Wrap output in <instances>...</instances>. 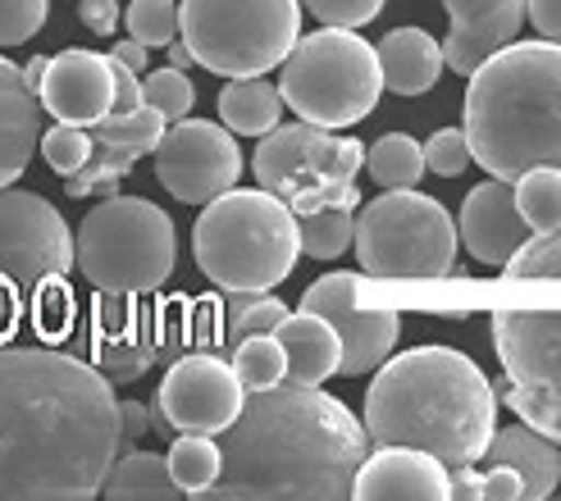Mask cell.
Masks as SVG:
<instances>
[{
	"label": "cell",
	"instance_id": "obj_1",
	"mask_svg": "<svg viewBox=\"0 0 561 501\" xmlns=\"http://www.w3.org/2000/svg\"><path fill=\"white\" fill-rule=\"evenodd\" d=\"M119 456V397L65 347L0 342V497H96Z\"/></svg>",
	"mask_w": 561,
	"mask_h": 501
},
{
	"label": "cell",
	"instance_id": "obj_2",
	"mask_svg": "<svg viewBox=\"0 0 561 501\" xmlns=\"http://www.w3.org/2000/svg\"><path fill=\"white\" fill-rule=\"evenodd\" d=\"M366 452V424L320 383H274L247 393L219 433V479L206 497H352Z\"/></svg>",
	"mask_w": 561,
	"mask_h": 501
},
{
	"label": "cell",
	"instance_id": "obj_3",
	"mask_svg": "<svg viewBox=\"0 0 561 501\" xmlns=\"http://www.w3.org/2000/svg\"><path fill=\"white\" fill-rule=\"evenodd\" d=\"M360 424L375 447H420L443 465H474L497 429V393L466 351L415 347L379 365Z\"/></svg>",
	"mask_w": 561,
	"mask_h": 501
},
{
	"label": "cell",
	"instance_id": "obj_4",
	"mask_svg": "<svg viewBox=\"0 0 561 501\" xmlns=\"http://www.w3.org/2000/svg\"><path fill=\"white\" fill-rule=\"evenodd\" d=\"M466 142L489 178L516 183L535 164L561 170V46L507 42L466 73Z\"/></svg>",
	"mask_w": 561,
	"mask_h": 501
},
{
	"label": "cell",
	"instance_id": "obj_5",
	"mask_svg": "<svg viewBox=\"0 0 561 501\" xmlns=\"http://www.w3.org/2000/svg\"><path fill=\"white\" fill-rule=\"evenodd\" d=\"M192 256L219 292H274L301 256L297 214L265 187H229L196 219Z\"/></svg>",
	"mask_w": 561,
	"mask_h": 501
},
{
	"label": "cell",
	"instance_id": "obj_6",
	"mask_svg": "<svg viewBox=\"0 0 561 501\" xmlns=\"http://www.w3.org/2000/svg\"><path fill=\"white\" fill-rule=\"evenodd\" d=\"M179 260L174 219L147 197H101L73 233V269L92 292H160Z\"/></svg>",
	"mask_w": 561,
	"mask_h": 501
},
{
	"label": "cell",
	"instance_id": "obj_7",
	"mask_svg": "<svg viewBox=\"0 0 561 501\" xmlns=\"http://www.w3.org/2000/svg\"><path fill=\"white\" fill-rule=\"evenodd\" d=\"M278 96L297 119L320 128H352L383 96L379 55L356 27H320L297 37L278 65Z\"/></svg>",
	"mask_w": 561,
	"mask_h": 501
},
{
	"label": "cell",
	"instance_id": "obj_8",
	"mask_svg": "<svg viewBox=\"0 0 561 501\" xmlns=\"http://www.w3.org/2000/svg\"><path fill=\"white\" fill-rule=\"evenodd\" d=\"M352 246L360 269L383 283H443L461 242L447 206L415 187H383V197L360 201Z\"/></svg>",
	"mask_w": 561,
	"mask_h": 501
},
{
	"label": "cell",
	"instance_id": "obj_9",
	"mask_svg": "<svg viewBox=\"0 0 561 501\" xmlns=\"http://www.w3.org/2000/svg\"><path fill=\"white\" fill-rule=\"evenodd\" d=\"M366 170V147L356 137H343L339 128L320 124H274L256 155H251V174L256 187L274 191L293 214H311L329 206H360L356 174Z\"/></svg>",
	"mask_w": 561,
	"mask_h": 501
},
{
	"label": "cell",
	"instance_id": "obj_10",
	"mask_svg": "<svg viewBox=\"0 0 561 501\" xmlns=\"http://www.w3.org/2000/svg\"><path fill=\"white\" fill-rule=\"evenodd\" d=\"M179 37L219 78H256L284 65L301 37V0H183Z\"/></svg>",
	"mask_w": 561,
	"mask_h": 501
},
{
	"label": "cell",
	"instance_id": "obj_11",
	"mask_svg": "<svg viewBox=\"0 0 561 501\" xmlns=\"http://www.w3.org/2000/svg\"><path fill=\"white\" fill-rule=\"evenodd\" d=\"M73 269V233L46 197L0 187V342L33 324V311L50 283Z\"/></svg>",
	"mask_w": 561,
	"mask_h": 501
},
{
	"label": "cell",
	"instance_id": "obj_12",
	"mask_svg": "<svg viewBox=\"0 0 561 501\" xmlns=\"http://www.w3.org/2000/svg\"><path fill=\"white\" fill-rule=\"evenodd\" d=\"M183 305V301H179ZM179 305H151L142 292H96L88 305V315H69L65 338L78 342V351H88L92 365L110 383H133L142 378L156 360L174 356L187 342V315H179Z\"/></svg>",
	"mask_w": 561,
	"mask_h": 501
},
{
	"label": "cell",
	"instance_id": "obj_13",
	"mask_svg": "<svg viewBox=\"0 0 561 501\" xmlns=\"http://www.w3.org/2000/svg\"><path fill=\"white\" fill-rule=\"evenodd\" d=\"M502 378L493 393L561 447V311H493Z\"/></svg>",
	"mask_w": 561,
	"mask_h": 501
},
{
	"label": "cell",
	"instance_id": "obj_14",
	"mask_svg": "<svg viewBox=\"0 0 561 501\" xmlns=\"http://www.w3.org/2000/svg\"><path fill=\"white\" fill-rule=\"evenodd\" d=\"M242 401H247V387L238 383L229 360L215 356L210 347L187 351L170 365V374L160 378L151 429L164 433V438L170 433H210V438H219L238 420Z\"/></svg>",
	"mask_w": 561,
	"mask_h": 501
},
{
	"label": "cell",
	"instance_id": "obj_15",
	"mask_svg": "<svg viewBox=\"0 0 561 501\" xmlns=\"http://www.w3.org/2000/svg\"><path fill=\"white\" fill-rule=\"evenodd\" d=\"M156 178L174 201L206 206L219 191L238 187L242 178V151L238 137L210 124V119H174L156 142Z\"/></svg>",
	"mask_w": 561,
	"mask_h": 501
},
{
	"label": "cell",
	"instance_id": "obj_16",
	"mask_svg": "<svg viewBox=\"0 0 561 501\" xmlns=\"http://www.w3.org/2000/svg\"><path fill=\"white\" fill-rule=\"evenodd\" d=\"M356 283H360L356 273L333 269V273L316 278L301 296V311H316L320 319H329L333 333H339V342H343L339 374H347V378L379 370L392 356V347H398V333H402V319L392 311H366V305L356 301Z\"/></svg>",
	"mask_w": 561,
	"mask_h": 501
},
{
	"label": "cell",
	"instance_id": "obj_17",
	"mask_svg": "<svg viewBox=\"0 0 561 501\" xmlns=\"http://www.w3.org/2000/svg\"><path fill=\"white\" fill-rule=\"evenodd\" d=\"M37 101L46 115L60 124H82L92 128L96 119L110 115L115 101V73H110V55L69 46L60 55H46V73L37 82Z\"/></svg>",
	"mask_w": 561,
	"mask_h": 501
},
{
	"label": "cell",
	"instance_id": "obj_18",
	"mask_svg": "<svg viewBox=\"0 0 561 501\" xmlns=\"http://www.w3.org/2000/svg\"><path fill=\"white\" fill-rule=\"evenodd\" d=\"M447 27L443 37V65L453 73H474L493 50H502L507 42H516V33L525 27V0H443Z\"/></svg>",
	"mask_w": 561,
	"mask_h": 501
},
{
	"label": "cell",
	"instance_id": "obj_19",
	"mask_svg": "<svg viewBox=\"0 0 561 501\" xmlns=\"http://www.w3.org/2000/svg\"><path fill=\"white\" fill-rule=\"evenodd\" d=\"M525 237H529V224H525L520 210H516L512 183L489 178V183H480V187L466 191L457 242H461L480 265L502 269V265H507L516 250H520Z\"/></svg>",
	"mask_w": 561,
	"mask_h": 501
},
{
	"label": "cell",
	"instance_id": "obj_20",
	"mask_svg": "<svg viewBox=\"0 0 561 501\" xmlns=\"http://www.w3.org/2000/svg\"><path fill=\"white\" fill-rule=\"evenodd\" d=\"M352 497H425L443 501L447 497V465L420 447H375L360 461Z\"/></svg>",
	"mask_w": 561,
	"mask_h": 501
},
{
	"label": "cell",
	"instance_id": "obj_21",
	"mask_svg": "<svg viewBox=\"0 0 561 501\" xmlns=\"http://www.w3.org/2000/svg\"><path fill=\"white\" fill-rule=\"evenodd\" d=\"M42 137V101L23 82L19 65L0 55V187L19 183Z\"/></svg>",
	"mask_w": 561,
	"mask_h": 501
},
{
	"label": "cell",
	"instance_id": "obj_22",
	"mask_svg": "<svg viewBox=\"0 0 561 501\" xmlns=\"http://www.w3.org/2000/svg\"><path fill=\"white\" fill-rule=\"evenodd\" d=\"M278 347H284V383H324L339 374V356H343V342L339 333L329 328V319H320L316 311H288L274 328Z\"/></svg>",
	"mask_w": 561,
	"mask_h": 501
},
{
	"label": "cell",
	"instance_id": "obj_23",
	"mask_svg": "<svg viewBox=\"0 0 561 501\" xmlns=\"http://www.w3.org/2000/svg\"><path fill=\"white\" fill-rule=\"evenodd\" d=\"M484 461L516 469L520 483H525V497H552L557 483H561V452H557V442L543 438L539 429H529L525 420L507 424V429H493L489 447H484Z\"/></svg>",
	"mask_w": 561,
	"mask_h": 501
},
{
	"label": "cell",
	"instance_id": "obj_24",
	"mask_svg": "<svg viewBox=\"0 0 561 501\" xmlns=\"http://www.w3.org/2000/svg\"><path fill=\"white\" fill-rule=\"evenodd\" d=\"M375 55H379L383 88L398 96H425L443 73V50L425 27H392L375 46Z\"/></svg>",
	"mask_w": 561,
	"mask_h": 501
},
{
	"label": "cell",
	"instance_id": "obj_25",
	"mask_svg": "<svg viewBox=\"0 0 561 501\" xmlns=\"http://www.w3.org/2000/svg\"><path fill=\"white\" fill-rule=\"evenodd\" d=\"M278 115H284V96L278 88H270L265 73L256 78H233L229 88L219 92V119L229 132H242V137H265Z\"/></svg>",
	"mask_w": 561,
	"mask_h": 501
},
{
	"label": "cell",
	"instance_id": "obj_26",
	"mask_svg": "<svg viewBox=\"0 0 561 501\" xmlns=\"http://www.w3.org/2000/svg\"><path fill=\"white\" fill-rule=\"evenodd\" d=\"M105 497H183L170 479V465H164V456L156 452H119L115 465H110V475L101 483Z\"/></svg>",
	"mask_w": 561,
	"mask_h": 501
},
{
	"label": "cell",
	"instance_id": "obj_27",
	"mask_svg": "<svg viewBox=\"0 0 561 501\" xmlns=\"http://www.w3.org/2000/svg\"><path fill=\"white\" fill-rule=\"evenodd\" d=\"M288 315V305L270 296V292H224L219 305V342L224 347H238L251 333H274L278 319Z\"/></svg>",
	"mask_w": 561,
	"mask_h": 501
},
{
	"label": "cell",
	"instance_id": "obj_28",
	"mask_svg": "<svg viewBox=\"0 0 561 501\" xmlns=\"http://www.w3.org/2000/svg\"><path fill=\"white\" fill-rule=\"evenodd\" d=\"M170 479L187 497H206L210 483L219 479V442L210 433H174V447L164 456Z\"/></svg>",
	"mask_w": 561,
	"mask_h": 501
},
{
	"label": "cell",
	"instance_id": "obj_29",
	"mask_svg": "<svg viewBox=\"0 0 561 501\" xmlns=\"http://www.w3.org/2000/svg\"><path fill=\"white\" fill-rule=\"evenodd\" d=\"M164 128H170V124H164V115L142 101L137 109H128V115H105V119H96L88 132H92V142L115 147V151H124V155H133V160H142V155L156 151V142H160Z\"/></svg>",
	"mask_w": 561,
	"mask_h": 501
},
{
	"label": "cell",
	"instance_id": "obj_30",
	"mask_svg": "<svg viewBox=\"0 0 561 501\" xmlns=\"http://www.w3.org/2000/svg\"><path fill=\"white\" fill-rule=\"evenodd\" d=\"M512 197H516V210L529 224V233H548L561 224V170H552V164L525 170L512 183Z\"/></svg>",
	"mask_w": 561,
	"mask_h": 501
},
{
	"label": "cell",
	"instance_id": "obj_31",
	"mask_svg": "<svg viewBox=\"0 0 561 501\" xmlns=\"http://www.w3.org/2000/svg\"><path fill=\"white\" fill-rule=\"evenodd\" d=\"M366 170L379 187H415L425 178V151L407 132H388L366 151Z\"/></svg>",
	"mask_w": 561,
	"mask_h": 501
},
{
	"label": "cell",
	"instance_id": "obj_32",
	"mask_svg": "<svg viewBox=\"0 0 561 501\" xmlns=\"http://www.w3.org/2000/svg\"><path fill=\"white\" fill-rule=\"evenodd\" d=\"M352 229H356V214L347 206H329V210L297 214L301 256H311V260H339L343 250L352 246Z\"/></svg>",
	"mask_w": 561,
	"mask_h": 501
},
{
	"label": "cell",
	"instance_id": "obj_33",
	"mask_svg": "<svg viewBox=\"0 0 561 501\" xmlns=\"http://www.w3.org/2000/svg\"><path fill=\"white\" fill-rule=\"evenodd\" d=\"M229 365L247 393H261V387L284 383L288 360H284V347H278L274 333H251L238 347H229Z\"/></svg>",
	"mask_w": 561,
	"mask_h": 501
},
{
	"label": "cell",
	"instance_id": "obj_34",
	"mask_svg": "<svg viewBox=\"0 0 561 501\" xmlns=\"http://www.w3.org/2000/svg\"><path fill=\"white\" fill-rule=\"evenodd\" d=\"M133 164H137L133 155L92 142V155L82 160V170H73V174L65 178V191H69V197H110V191L119 187V178L133 170Z\"/></svg>",
	"mask_w": 561,
	"mask_h": 501
},
{
	"label": "cell",
	"instance_id": "obj_35",
	"mask_svg": "<svg viewBox=\"0 0 561 501\" xmlns=\"http://www.w3.org/2000/svg\"><path fill=\"white\" fill-rule=\"evenodd\" d=\"M502 269H507V278H520V283H561V224L548 233H529Z\"/></svg>",
	"mask_w": 561,
	"mask_h": 501
},
{
	"label": "cell",
	"instance_id": "obj_36",
	"mask_svg": "<svg viewBox=\"0 0 561 501\" xmlns=\"http://www.w3.org/2000/svg\"><path fill=\"white\" fill-rule=\"evenodd\" d=\"M128 37L142 46H170L179 37V5L174 0H133V5L119 14Z\"/></svg>",
	"mask_w": 561,
	"mask_h": 501
},
{
	"label": "cell",
	"instance_id": "obj_37",
	"mask_svg": "<svg viewBox=\"0 0 561 501\" xmlns=\"http://www.w3.org/2000/svg\"><path fill=\"white\" fill-rule=\"evenodd\" d=\"M37 147H42L50 170L60 178H69L73 170H82V160L92 155V132L82 124H60V119H55V128H42Z\"/></svg>",
	"mask_w": 561,
	"mask_h": 501
},
{
	"label": "cell",
	"instance_id": "obj_38",
	"mask_svg": "<svg viewBox=\"0 0 561 501\" xmlns=\"http://www.w3.org/2000/svg\"><path fill=\"white\" fill-rule=\"evenodd\" d=\"M142 101L151 105V109H160L164 115V124H174V119H183L187 109H192V101H196V92H192V78L183 73V69H147V78H142Z\"/></svg>",
	"mask_w": 561,
	"mask_h": 501
},
{
	"label": "cell",
	"instance_id": "obj_39",
	"mask_svg": "<svg viewBox=\"0 0 561 501\" xmlns=\"http://www.w3.org/2000/svg\"><path fill=\"white\" fill-rule=\"evenodd\" d=\"M420 151H425V174L457 178L470 170V142H466L461 128H438Z\"/></svg>",
	"mask_w": 561,
	"mask_h": 501
},
{
	"label": "cell",
	"instance_id": "obj_40",
	"mask_svg": "<svg viewBox=\"0 0 561 501\" xmlns=\"http://www.w3.org/2000/svg\"><path fill=\"white\" fill-rule=\"evenodd\" d=\"M50 0H0V46H23L46 27Z\"/></svg>",
	"mask_w": 561,
	"mask_h": 501
},
{
	"label": "cell",
	"instance_id": "obj_41",
	"mask_svg": "<svg viewBox=\"0 0 561 501\" xmlns=\"http://www.w3.org/2000/svg\"><path fill=\"white\" fill-rule=\"evenodd\" d=\"M301 5L329 27H360L383 10V0H301Z\"/></svg>",
	"mask_w": 561,
	"mask_h": 501
},
{
	"label": "cell",
	"instance_id": "obj_42",
	"mask_svg": "<svg viewBox=\"0 0 561 501\" xmlns=\"http://www.w3.org/2000/svg\"><path fill=\"white\" fill-rule=\"evenodd\" d=\"M110 73H115V101H110V115H128V109L142 105V73L119 65L115 55H110Z\"/></svg>",
	"mask_w": 561,
	"mask_h": 501
},
{
	"label": "cell",
	"instance_id": "obj_43",
	"mask_svg": "<svg viewBox=\"0 0 561 501\" xmlns=\"http://www.w3.org/2000/svg\"><path fill=\"white\" fill-rule=\"evenodd\" d=\"M119 0H82L78 5V19H82V27L88 33H96V37H110L119 27Z\"/></svg>",
	"mask_w": 561,
	"mask_h": 501
},
{
	"label": "cell",
	"instance_id": "obj_44",
	"mask_svg": "<svg viewBox=\"0 0 561 501\" xmlns=\"http://www.w3.org/2000/svg\"><path fill=\"white\" fill-rule=\"evenodd\" d=\"M151 429V410L142 401H119V452H128L137 438H147Z\"/></svg>",
	"mask_w": 561,
	"mask_h": 501
},
{
	"label": "cell",
	"instance_id": "obj_45",
	"mask_svg": "<svg viewBox=\"0 0 561 501\" xmlns=\"http://www.w3.org/2000/svg\"><path fill=\"white\" fill-rule=\"evenodd\" d=\"M525 19L539 27V37L561 46V0H525Z\"/></svg>",
	"mask_w": 561,
	"mask_h": 501
},
{
	"label": "cell",
	"instance_id": "obj_46",
	"mask_svg": "<svg viewBox=\"0 0 561 501\" xmlns=\"http://www.w3.org/2000/svg\"><path fill=\"white\" fill-rule=\"evenodd\" d=\"M480 492H484V497H525V483H520L516 469L489 465V475L480 479Z\"/></svg>",
	"mask_w": 561,
	"mask_h": 501
},
{
	"label": "cell",
	"instance_id": "obj_47",
	"mask_svg": "<svg viewBox=\"0 0 561 501\" xmlns=\"http://www.w3.org/2000/svg\"><path fill=\"white\" fill-rule=\"evenodd\" d=\"M110 55H115V60L119 65H128L133 73H147L151 69V46H142V42H115V50H110Z\"/></svg>",
	"mask_w": 561,
	"mask_h": 501
},
{
	"label": "cell",
	"instance_id": "obj_48",
	"mask_svg": "<svg viewBox=\"0 0 561 501\" xmlns=\"http://www.w3.org/2000/svg\"><path fill=\"white\" fill-rule=\"evenodd\" d=\"M164 60H170V69H183V73H187L192 65H196V60H192V50H187V42H183V37H174L170 46H164Z\"/></svg>",
	"mask_w": 561,
	"mask_h": 501
},
{
	"label": "cell",
	"instance_id": "obj_49",
	"mask_svg": "<svg viewBox=\"0 0 561 501\" xmlns=\"http://www.w3.org/2000/svg\"><path fill=\"white\" fill-rule=\"evenodd\" d=\"M19 73H23V82H27V88L37 92V82H42V73H46V55H33V60H27Z\"/></svg>",
	"mask_w": 561,
	"mask_h": 501
}]
</instances>
